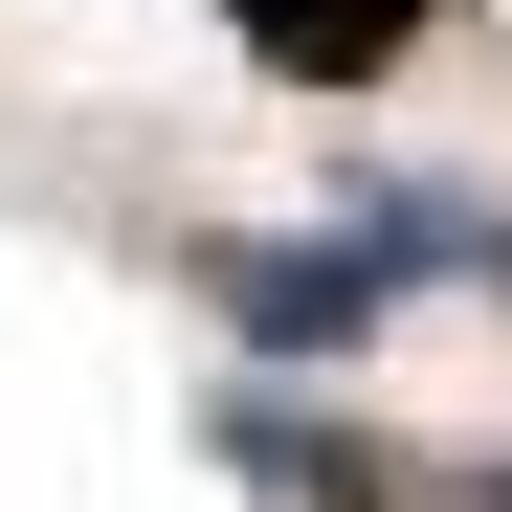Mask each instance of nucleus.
I'll use <instances>...</instances> for the list:
<instances>
[{"mask_svg":"<svg viewBox=\"0 0 512 512\" xmlns=\"http://www.w3.org/2000/svg\"><path fill=\"white\" fill-rule=\"evenodd\" d=\"M223 446H245V468H268L290 512H379V490H401V468L357 446V423H312V401H223Z\"/></svg>","mask_w":512,"mask_h":512,"instance_id":"7ed1b4c3","label":"nucleus"},{"mask_svg":"<svg viewBox=\"0 0 512 512\" xmlns=\"http://www.w3.org/2000/svg\"><path fill=\"white\" fill-rule=\"evenodd\" d=\"M401 268H423L401 223H357V245H223V312L268 334V357H357V334H379V290H401Z\"/></svg>","mask_w":512,"mask_h":512,"instance_id":"f257e3e1","label":"nucleus"},{"mask_svg":"<svg viewBox=\"0 0 512 512\" xmlns=\"http://www.w3.org/2000/svg\"><path fill=\"white\" fill-rule=\"evenodd\" d=\"M468 512H512V468H490V490H468Z\"/></svg>","mask_w":512,"mask_h":512,"instance_id":"20e7f679","label":"nucleus"},{"mask_svg":"<svg viewBox=\"0 0 512 512\" xmlns=\"http://www.w3.org/2000/svg\"><path fill=\"white\" fill-rule=\"evenodd\" d=\"M423 23L446 0H223V45L268 90H379V67H423Z\"/></svg>","mask_w":512,"mask_h":512,"instance_id":"f03ea898","label":"nucleus"},{"mask_svg":"<svg viewBox=\"0 0 512 512\" xmlns=\"http://www.w3.org/2000/svg\"><path fill=\"white\" fill-rule=\"evenodd\" d=\"M490 268H512V223H490Z\"/></svg>","mask_w":512,"mask_h":512,"instance_id":"39448f33","label":"nucleus"}]
</instances>
